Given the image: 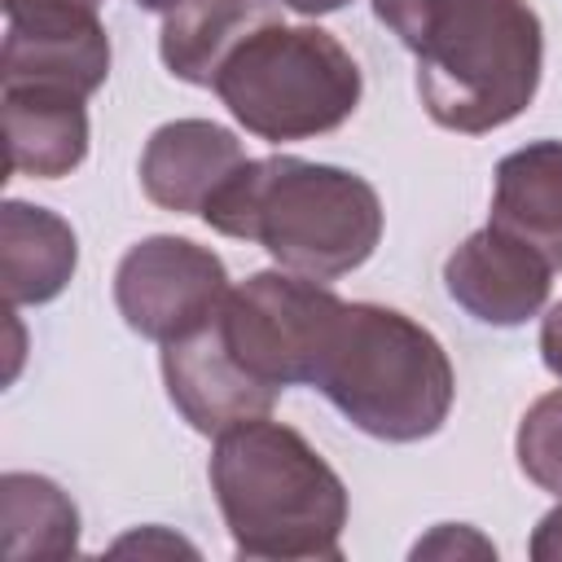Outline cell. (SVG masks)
<instances>
[{
    "instance_id": "277c9868",
    "label": "cell",
    "mask_w": 562,
    "mask_h": 562,
    "mask_svg": "<svg viewBox=\"0 0 562 562\" xmlns=\"http://www.w3.org/2000/svg\"><path fill=\"white\" fill-rule=\"evenodd\" d=\"M312 386L356 430L413 443L448 422L457 378L426 325L382 303L342 299Z\"/></svg>"
},
{
    "instance_id": "e0dca14e",
    "label": "cell",
    "mask_w": 562,
    "mask_h": 562,
    "mask_svg": "<svg viewBox=\"0 0 562 562\" xmlns=\"http://www.w3.org/2000/svg\"><path fill=\"white\" fill-rule=\"evenodd\" d=\"M518 465L540 487L562 496V391L540 395L518 422Z\"/></svg>"
},
{
    "instance_id": "5b68a950",
    "label": "cell",
    "mask_w": 562,
    "mask_h": 562,
    "mask_svg": "<svg viewBox=\"0 0 562 562\" xmlns=\"http://www.w3.org/2000/svg\"><path fill=\"white\" fill-rule=\"evenodd\" d=\"M356 57L321 26H263L215 75L228 114L259 140H307L342 127L360 105Z\"/></svg>"
},
{
    "instance_id": "2e32d148",
    "label": "cell",
    "mask_w": 562,
    "mask_h": 562,
    "mask_svg": "<svg viewBox=\"0 0 562 562\" xmlns=\"http://www.w3.org/2000/svg\"><path fill=\"white\" fill-rule=\"evenodd\" d=\"M79 549V509L44 474L0 479V553L9 562L70 558Z\"/></svg>"
},
{
    "instance_id": "7a4b0ae2",
    "label": "cell",
    "mask_w": 562,
    "mask_h": 562,
    "mask_svg": "<svg viewBox=\"0 0 562 562\" xmlns=\"http://www.w3.org/2000/svg\"><path fill=\"white\" fill-rule=\"evenodd\" d=\"M211 492L241 558H342L347 487L285 422L250 417L215 435Z\"/></svg>"
},
{
    "instance_id": "ffe728a7",
    "label": "cell",
    "mask_w": 562,
    "mask_h": 562,
    "mask_svg": "<svg viewBox=\"0 0 562 562\" xmlns=\"http://www.w3.org/2000/svg\"><path fill=\"white\" fill-rule=\"evenodd\" d=\"M531 558L536 562H562V505L549 509L531 536Z\"/></svg>"
},
{
    "instance_id": "8fae6325",
    "label": "cell",
    "mask_w": 562,
    "mask_h": 562,
    "mask_svg": "<svg viewBox=\"0 0 562 562\" xmlns=\"http://www.w3.org/2000/svg\"><path fill=\"white\" fill-rule=\"evenodd\" d=\"M246 162L241 140L211 119L162 123L140 154V189L154 206L176 215H202L211 193Z\"/></svg>"
},
{
    "instance_id": "ba28073f",
    "label": "cell",
    "mask_w": 562,
    "mask_h": 562,
    "mask_svg": "<svg viewBox=\"0 0 562 562\" xmlns=\"http://www.w3.org/2000/svg\"><path fill=\"white\" fill-rule=\"evenodd\" d=\"M162 382L198 435H224L250 417H268L277 404V391L237 360L215 316L184 338L162 342Z\"/></svg>"
},
{
    "instance_id": "ac0fdd59",
    "label": "cell",
    "mask_w": 562,
    "mask_h": 562,
    "mask_svg": "<svg viewBox=\"0 0 562 562\" xmlns=\"http://www.w3.org/2000/svg\"><path fill=\"white\" fill-rule=\"evenodd\" d=\"M413 558H496V549L465 522H439L426 540L413 544Z\"/></svg>"
},
{
    "instance_id": "44dd1931",
    "label": "cell",
    "mask_w": 562,
    "mask_h": 562,
    "mask_svg": "<svg viewBox=\"0 0 562 562\" xmlns=\"http://www.w3.org/2000/svg\"><path fill=\"white\" fill-rule=\"evenodd\" d=\"M132 549H140V553H149V549H167V553H193L184 540L167 536L162 527H149V531H136V536H123V540L114 544V553H132Z\"/></svg>"
},
{
    "instance_id": "52a82bcc",
    "label": "cell",
    "mask_w": 562,
    "mask_h": 562,
    "mask_svg": "<svg viewBox=\"0 0 562 562\" xmlns=\"http://www.w3.org/2000/svg\"><path fill=\"white\" fill-rule=\"evenodd\" d=\"M228 290L220 255L189 237H145L119 259L114 272L119 316L154 342H176L206 325Z\"/></svg>"
},
{
    "instance_id": "30bf717a",
    "label": "cell",
    "mask_w": 562,
    "mask_h": 562,
    "mask_svg": "<svg viewBox=\"0 0 562 562\" xmlns=\"http://www.w3.org/2000/svg\"><path fill=\"white\" fill-rule=\"evenodd\" d=\"M110 75V35L97 13H35L9 22L0 83L88 101Z\"/></svg>"
},
{
    "instance_id": "603a6c76",
    "label": "cell",
    "mask_w": 562,
    "mask_h": 562,
    "mask_svg": "<svg viewBox=\"0 0 562 562\" xmlns=\"http://www.w3.org/2000/svg\"><path fill=\"white\" fill-rule=\"evenodd\" d=\"M285 9H294V13H307V18H321V13H334V9H342L347 0H281Z\"/></svg>"
},
{
    "instance_id": "9a60e30c",
    "label": "cell",
    "mask_w": 562,
    "mask_h": 562,
    "mask_svg": "<svg viewBox=\"0 0 562 562\" xmlns=\"http://www.w3.org/2000/svg\"><path fill=\"white\" fill-rule=\"evenodd\" d=\"M4 145L9 171L57 180L88 158V110L79 97L4 88Z\"/></svg>"
},
{
    "instance_id": "d6986e66",
    "label": "cell",
    "mask_w": 562,
    "mask_h": 562,
    "mask_svg": "<svg viewBox=\"0 0 562 562\" xmlns=\"http://www.w3.org/2000/svg\"><path fill=\"white\" fill-rule=\"evenodd\" d=\"M101 0H4V18H35V13H97Z\"/></svg>"
},
{
    "instance_id": "8992f818",
    "label": "cell",
    "mask_w": 562,
    "mask_h": 562,
    "mask_svg": "<svg viewBox=\"0 0 562 562\" xmlns=\"http://www.w3.org/2000/svg\"><path fill=\"white\" fill-rule=\"evenodd\" d=\"M342 299L299 272H255L215 312L237 360L272 391L312 386Z\"/></svg>"
},
{
    "instance_id": "9c48e42d",
    "label": "cell",
    "mask_w": 562,
    "mask_h": 562,
    "mask_svg": "<svg viewBox=\"0 0 562 562\" xmlns=\"http://www.w3.org/2000/svg\"><path fill=\"white\" fill-rule=\"evenodd\" d=\"M553 263L522 237L487 224L470 233L443 263V285L483 325H522L549 299Z\"/></svg>"
},
{
    "instance_id": "7c38bea8",
    "label": "cell",
    "mask_w": 562,
    "mask_h": 562,
    "mask_svg": "<svg viewBox=\"0 0 562 562\" xmlns=\"http://www.w3.org/2000/svg\"><path fill=\"white\" fill-rule=\"evenodd\" d=\"M281 22V0H176L162 13L158 53L184 83L215 88L224 61L263 26Z\"/></svg>"
},
{
    "instance_id": "5bb4252c",
    "label": "cell",
    "mask_w": 562,
    "mask_h": 562,
    "mask_svg": "<svg viewBox=\"0 0 562 562\" xmlns=\"http://www.w3.org/2000/svg\"><path fill=\"white\" fill-rule=\"evenodd\" d=\"M492 224L536 246L553 272L562 268V140H531L501 158Z\"/></svg>"
},
{
    "instance_id": "6da1fadb",
    "label": "cell",
    "mask_w": 562,
    "mask_h": 562,
    "mask_svg": "<svg viewBox=\"0 0 562 562\" xmlns=\"http://www.w3.org/2000/svg\"><path fill=\"white\" fill-rule=\"evenodd\" d=\"M202 220L224 237L259 241L285 272L312 281L356 272L382 241V202L364 176L290 154L246 158Z\"/></svg>"
},
{
    "instance_id": "7402d4cb",
    "label": "cell",
    "mask_w": 562,
    "mask_h": 562,
    "mask_svg": "<svg viewBox=\"0 0 562 562\" xmlns=\"http://www.w3.org/2000/svg\"><path fill=\"white\" fill-rule=\"evenodd\" d=\"M540 356H544V369L562 378V303L540 325Z\"/></svg>"
},
{
    "instance_id": "4fadbf2b",
    "label": "cell",
    "mask_w": 562,
    "mask_h": 562,
    "mask_svg": "<svg viewBox=\"0 0 562 562\" xmlns=\"http://www.w3.org/2000/svg\"><path fill=\"white\" fill-rule=\"evenodd\" d=\"M79 263L75 228L31 202H4L0 211V285L9 307L57 299Z\"/></svg>"
},
{
    "instance_id": "3957f363",
    "label": "cell",
    "mask_w": 562,
    "mask_h": 562,
    "mask_svg": "<svg viewBox=\"0 0 562 562\" xmlns=\"http://www.w3.org/2000/svg\"><path fill=\"white\" fill-rule=\"evenodd\" d=\"M426 114L465 136L518 119L540 83L544 35L527 0H426L408 35Z\"/></svg>"
},
{
    "instance_id": "cb8c5ba5",
    "label": "cell",
    "mask_w": 562,
    "mask_h": 562,
    "mask_svg": "<svg viewBox=\"0 0 562 562\" xmlns=\"http://www.w3.org/2000/svg\"><path fill=\"white\" fill-rule=\"evenodd\" d=\"M132 4H140V9H149V13H167L176 0H132Z\"/></svg>"
}]
</instances>
